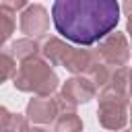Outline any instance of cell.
I'll use <instances>...</instances> for the list:
<instances>
[{
	"label": "cell",
	"instance_id": "cell-1",
	"mask_svg": "<svg viewBox=\"0 0 132 132\" xmlns=\"http://www.w3.org/2000/svg\"><path fill=\"white\" fill-rule=\"evenodd\" d=\"M56 31L72 43L93 45L113 33L120 21L116 0H58L52 4Z\"/></svg>",
	"mask_w": 132,
	"mask_h": 132
},
{
	"label": "cell",
	"instance_id": "cell-12",
	"mask_svg": "<svg viewBox=\"0 0 132 132\" xmlns=\"http://www.w3.org/2000/svg\"><path fill=\"white\" fill-rule=\"evenodd\" d=\"M10 52H12V56H16L21 62H25V60L37 56V52H39V43L33 41V39H29V37H25V39H16V41L10 45Z\"/></svg>",
	"mask_w": 132,
	"mask_h": 132
},
{
	"label": "cell",
	"instance_id": "cell-15",
	"mask_svg": "<svg viewBox=\"0 0 132 132\" xmlns=\"http://www.w3.org/2000/svg\"><path fill=\"white\" fill-rule=\"evenodd\" d=\"M2 132H29L25 116H21V113H10V118H8V122H6V126H4Z\"/></svg>",
	"mask_w": 132,
	"mask_h": 132
},
{
	"label": "cell",
	"instance_id": "cell-8",
	"mask_svg": "<svg viewBox=\"0 0 132 132\" xmlns=\"http://www.w3.org/2000/svg\"><path fill=\"white\" fill-rule=\"evenodd\" d=\"M62 95H64L68 101H72L74 105L87 103V101L93 99V95H95V85L91 82V78L87 80V78H82V76H74V78H70V80L64 82Z\"/></svg>",
	"mask_w": 132,
	"mask_h": 132
},
{
	"label": "cell",
	"instance_id": "cell-14",
	"mask_svg": "<svg viewBox=\"0 0 132 132\" xmlns=\"http://www.w3.org/2000/svg\"><path fill=\"white\" fill-rule=\"evenodd\" d=\"M16 74V62L12 58V54L8 52H0V82H4L6 78H14Z\"/></svg>",
	"mask_w": 132,
	"mask_h": 132
},
{
	"label": "cell",
	"instance_id": "cell-7",
	"mask_svg": "<svg viewBox=\"0 0 132 132\" xmlns=\"http://www.w3.org/2000/svg\"><path fill=\"white\" fill-rule=\"evenodd\" d=\"M27 116L31 122L50 124L52 120H56L60 116V109H58V103L54 97H35L27 105Z\"/></svg>",
	"mask_w": 132,
	"mask_h": 132
},
{
	"label": "cell",
	"instance_id": "cell-16",
	"mask_svg": "<svg viewBox=\"0 0 132 132\" xmlns=\"http://www.w3.org/2000/svg\"><path fill=\"white\" fill-rule=\"evenodd\" d=\"M8 118H10V113H8V109L0 105V132L4 130V126H6V122H8Z\"/></svg>",
	"mask_w": 132,
	"mask_h": 132
},
{
	"label": "cell",
	"instance_id": "cell-4",
	"mask_svg": "<svg viewBox=\"0 0 132 132\" xmlns=\"http://www.w3.org/2000/svg\"><path fill=\"white\" fill-rule=\"evenodd\" d=\"M97 52H99V58L107 66H113V68L116 66L122 68L130 58V45L126 41V35L120 33V31H116V33L107 35L103 41H99Z\"/></svg>",
	"mask_w": 132,
	"mask_h": 132
},
{
	"label": "cell",
	"instance_id": "cell-5",
	"mask_svg": "<svg viewBox=\"0 0 132 132\" xmlns=\"http://www.w3.org/2000/svg\"><path fill=\"white\" fill-rule=\"evenodd\" d=\"M50 27V16L47 10L41 4H29L23 14H21V31L27 33L29 37H39L47 31Z\"/></svg>",
	"mask_w": 132,
	"mask_h": 132
},
{
	"label": "cell",
	"instance_id": "cell-17",
	"mask_svg": "<svg viewBox=\"0 0 132 132\" xmlns=\"http://www.w3.org/2000/svg\"><path fill=\"white\" fill-rule=\"evenodd\" d=\"M29 132H50V130H45V128H29Z\"/></svg>",
	"mask_w": 132,
	"mask_h": 132
},
{
	"label": "cell",
	"instance_id": "cell-3",
	"mask_svg": "<svg viewBox=\"0 0 132 132\" xmlns=\"http://www.w3.org/2000/svg\"><path fill=\"white\" fill-rule=\"evenodd\" d=\"M99 124L107 130H120L128 122V97L105 87L99 95Z\"/></svg>",
	"mask_w": 132,
	"mask_h": 132
},
{
	"label": "cell",
	"instance_id": "cell-13",
	"mask_svg": "<svg viewBox=\"0 0 132 132\" xmlns=\"http://www.w3.org/2000/svg\"><path fill=\"white\" fill-rule=\"evenodd\" d=\"M54 132H82V120L76 113H64L56 120Z\"/></svg>",
	"mask_w": 132,
	"mask_h": 132
},
{
	"label": "cell",
	"instance_id": "cell-2",
	"mask_svg": "<svg viewBox=\"0 0 132 132\" xmlns=\"http://www.w3.org/2000/svg\"><path fill=\"white\" fill-rule=\"evenodd\" d=\"M12 80L19 91H33L37 93V97H50L58 87V76L54 74L52 66L39 56L21 62Z\"/></svg>",
	"mask_w": 132,
	"mask_h": 132
},
{
	"label": "cell",
	"instance_id": "cell-18",
	"mask_svg": "<svg viewBox=\"0 0 132 132\" xmlns=\"http://www.w3.org/2000/svg\"><path fill=\"white\" fill-rule=\"evenodd\" d=\"M126 132H132V130H126Z\"/></svg>",
	"mask_w": 132,
	"mask_h": 132
},
{
	"label": "cell",
	"instance_id": "cell-19",
	"mask_svg": "<svg viewBox=\"0 0 132 132\" xmlns=\"http://www.w3.org/2000/svg\"><path fill=\"white\" fill-rule=\"evenodd\" d=\"M130 116H132V111H130Z\"/></svg>",
	"mask_w": 132,
	"mask_h": 132
},
{
	"label": "cell",
	"instance_id": "cell-9",
	"mask_svg": "<svg viewBox=\"0 0 132 132\" xmlns=\"http://www.w3.org/2000/svg\"><path fill=\"white\" fill-rule=\"evenodd\" d=\"M29 4L19 0V2H0V47L4 41L12 35L14 25H16V10L27 8Z\"/></svg>",
	"mask_w": 132,
	"mask_h": 132
},
{
	"label": "cell",
	"instance_id": "cell-11",
	"mask_svg": "<svg viewBox=\"0 0 132 132\" xmlns=\"http://www.w3.org/2000/svg\"><path fill=\"white\" fill-rule=\"evenodd\" d=\"M109 87H111L113 91H118V93L130 97V95H132V68H128V66L116 68Z\"/></svg>",
	"mask_w": 132,
	"mask_h": 132
},
{
	"label": "cell",
	"instance_id": "cell-10",
	"mask_svg": "<svg viewBox=\"0 0 132 132\" xmlns=\"http://www.w3.org/2000/svg\"><path fill=\"white\" fill-rule=\"evenodd\" d=\"M70 45H66L64 41H60L58 37H43L39 41V54L41 58L50 64V66H58L64 62V58L68 56Z\"/></svg>",
	"mask_w": 132,
	"mask_h": 132
},
{
	"label": "cell",
	"instance_id": "cell-6",
	"mask_svg": "<svg viewBox=\"0 0 132 132\" xmlns=\"http://www.w3.org/2000/svg\"><path fill=\"white\" fill-rule=\"evenodd\" d=\"M99 62H101V58H99L97 50H76V47H70L68 56L62 62V66L68 68L74 74H82V72L89 74V70L95 64H99Z\"/></svg>",
	"mask_w": 132,
	"mask_h": 132
}]
</instances>
